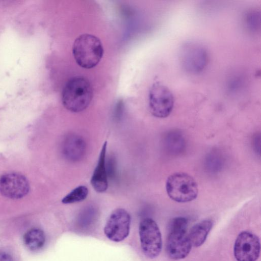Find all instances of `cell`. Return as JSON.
Listing matches in <instances>:
<instances>
[{"label":"cell","instance_id":"cell-5","mask_svg":"<svg viewBox=\"0 0 261 261\" xmlns=\"http://www.w3.org/2000/svg\"><path fill=\"white\" fill-rule=\"evenodd\" d=\"M139 233L144 254L149 258L158 256L162 249V239L156 223L150 218L143 219L140 223Z\"/></svg>","mask_w":261,"mask_h":261},{"label":"cell","instance_id":"cell-11","mask_svg":"<svg viewBox=\"0 0 261 261\" xmlns=\"http://www.w3.org/2000/svg\"><path fill=\"white\" fill-rule=\"evenodd\" d=\"M62 153L70 162L81 160L85 155L86 144L83 138L76 134L67 135L62 145Z\"/></svg>","mask_w":261,"mask_h":261},{"label":"cell","instance_id":"cell-4","mask_svg":"<svg viewBox=\"0 0 261 261\" xmlns=\"http://www.w3.org/2000/svg\"><path fill=\"white\" fill-rule=\"evenodd\" d=\"M179 59L184 70L190 73H198L206 66L208 56L206 49L195 41L185 42L179 49Z\"/></svg>","mask_w":261,"mask_h":261},{"label":"cell","instance_id":"cell-19","mask_svg":"<svg viewBox=\"0 0 261 261\" xmlns=\"http://www.w3.org/2000/svg\"><path fill=\"white\" fill-rule=\"evenodd\" d=\"M0 261H13V259L9 253L0 251Z\"/></svg>","mask_w":261,"mask_h":261},{"label":"cell","instance_id":"cell-16","mask_svg":"<svg viewBox=\"0 0 261 261\" xmlns=\"http://www.w3.org/2000/svg\"><path fill=\"white\" fill-rule=\"evenodd\" d=\"M88 194V189L85 186H79L72 190L62 199L64 204L80 202L85 199Z\"/></svg>","mask_w":261,"mask_h":261},{"label":"cell","instance_id":"cell-17","mask_svg":"<svg viewBox=\"0 0 261 261\" xmlns=\"http://www.w3.org/2000/svg\"><path fill=\"white\" fill-rule=\"evenodd\" d=\"M245 24L250 31H256L260 27V12L256 10L248 12L244 18Z\"/></svg>","mask_w":261,"mask_h":261},{"label":"cell","instance_id":"cell-18","mask_svg":"<svg viewBox=\"0 0 261 261\" xmlns=\"http://www.w3.org/2000/svg\"><path fill=\"white\" fill-rule=\"evenodd\" d=\"M188 222L184 217L173 218L169 225V231L187 232Z\"/></svg>","mask_w":261,"mask_h":261},{"label":"cell","instance_id":"cell-6","mask_svg":"<svg viewBox=\"0 0 261 261\" xmlns=\"http://www.w3.org/2000/svg\"><path fill=\"white\" fill-rule=\"evenodd\" d=\"M149 107L151 113L160 118L168 117L174 106V97L170 89L160 82L150 87L148 94Z\"/></svg>","mask_w":261,"mask_h":261},{"label":"cell","instance_id":"cell-7","mask_svg":"<svg viewBox=\"0 0 261 261\" xmlns=\"http://www.w3.org/2000/svg\"><path fill=\"white\" fill-rule=\"evenodd\" d=\"M130 222L129 214L123 208H117L109 216L104 227V233L111 241L121 242L128 236Z\"/></svg>","mask_w":261,"mask_h":261},{"label":"cell","instance_id":"cell-10","mask_svg":"<svg viewBox=\"0 0 261 261\" xmlns=\"http://www.w3.org/2000/svg\"><path fill=\"white\" fill-rule=\"evenodd\" d=\"M192 247L187 232L169 231L165 250L170 258L179 260L186 257Z\"/></svg>","mask_w":261,"mask_h":261},{"label":"cell","instance_id":"cell-9","mask_svg":"<svg viewBox=\"0 0 261 261\" xmlns=\"http://www.w3.org/2000/svg\"><path fill=\"white\" fill-rule=\"evenodd\" d=\"M29 189L28 180L19 173H9L0 177V193L7 198H21L28 193Z\"/></svg>","mask_w":261,"mask_h":261},{"label":"cell","instance_id":"cell-3","mask_svg":"<svg viewBox=\"0 0 261 261\" xmlns=\"http://www.w3.org/2000/svg\"><path fill=\"white\" fill-rule=\"evenodd\" d=\"M166 189L169 197L180 203L195 199L198 195V186L195 180L189 174L176 172L167 178Z\"/></svg>","mask_w":261,"mask_h":261},{"label":"cell","instance_id":"cell-15","mask_svg":"<svg viewBox=\"0 0 261 261\" xmlns=\"http://www.w3.org/2000/svg\"><path fill=\"white\" fill-rule=\"evenodd\" d=\"M165 142L168 149L174 154L180 153L185 147L184 138L178 132L168 133L166 136Z\"/></svg>","mask_w":261,"mask_h":261},{"label":"cell","instance_id":"cell-1","mask_svg":"<svg viewBox=\"0 0 261 261\" xmlns=\"http://www.w3.org/2000/svg\"><path fill=\"white\" fill-rule=\"evenodd\" d=\"M93 97V89L90 82L86 77L76 76L71 78L64 86L61 99L67 110L79 113L90 105Z\"/></svg>","mask_w":261,"mask_h":261},{"label":"cell","instance_id":"cell-2","mask_svg":"<svg viewBox=\"0 0 261 261\" xmlns=\"http://www.w3.org/2000/svg\"><path fill=\"white\" fill-rule=\"evenodd\" d=\"M72 50L77 64L85 69H91L96 66L104 53L100 40L89 34L78 36L73 42Z\"/></svg>","mask_w":261,"mask_h":261},{"label":"cell","instance_id":"cell-13","mask_svg":"<svg viewBox=\"0 0 261 261\" xmlns=\"http://www.w3.org/2000/svg\"><path fill=\"white\" fill-rule=\"evenodd\" d=\"M213 224L212 220L206 219L193 226L188 234L192 247H198L204 243L212 228Z\"/></svg>","mask_w":261,"mask_h":261},{"label":"cell","instance_id":"cell-12","mask_svg":"<svg viewBox=\"0 0 261 261\" xmlns=\"http://www.w3.org/2000/svg\"><path fill=\"white\" fill-rule=\"evenodd\" d=\"M107 142L101 147L97 165L91 178V185L98 193L105 192L108 187V177L106 166V151Z\"/></svg>","mask_w":261,"mask_h":261},{"label":"cell","instance_id":"cell-8","mask_svg":"<svg viewBox=\"0 0 261 261\" xmlns=\"http://www.w3.org/2000/svg\"><path fill=\"white\" fill-rule=\"evenodd\" d=\"M260 250V241L257 236L248 231L239 234L233 247L234 256L237 261H256Z\"/></svg>","mask_w":261,"mask_h":261},{"label":"cell","instance_id":"cell-14","mask_svg":"<svg viewBox=\"0 0 261 261\" xmlns=\"http://www.w3.org/2000/svg\"><path fill=\"white\" fill-rule=\"evenodd\" d=\"M24 245L31 250L41 249L45 242V235L42 230L33 228L27 231L23 236Z\"/></svg>","mask_w":261,"mask_h":261}]
</instances>
